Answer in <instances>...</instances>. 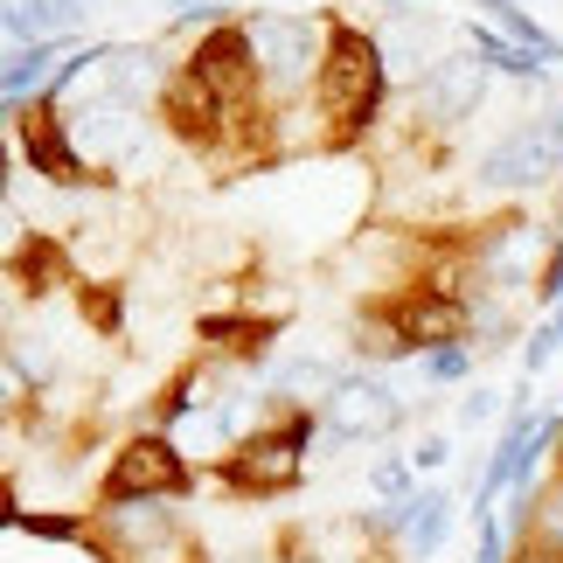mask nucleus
<instances>
[{
    "label": "nucleus",
    "mask_w": 563,
    "mask_h": 563,
    "mask_svg": "<svg viewBox=\"0 0 563 563\" xmlns=\"http://www.w3.org/2000/svg\"><path fill=\"white\" fill-rule=\"evenodd\" d=\"M84 320H98L104 334H119V292H104V286H84Z\"/></svg>",
    "instance_id": "nucleus-20"
},
{
    "label": "nucleus",
    "mask_w": 563,
    "mask_h": 563,
    "mask_svg": "<svg viewBox=\"0 0 563 563\" xmlns=\"http://www.w3.org/2000/svg\"><path fill=\"white\" fill-rule=\"evenodd\" d=\"M404 418V404H397V389L376 383V376H341L328 389V431L341 445H355V439H376V431H389Z\"/></svg>",
    "instance_id": "nucleus-8"
},
{
    "label": "nucleus",
    "mask_w": 563,
    "mask_h": 563,
    "mask_svg": "<svg viewBox=\"0 0 563 563\" xmlns=\"http://www.w3.org/2000/svg\"><path fill=\"white\" fill-rule=\"evenodd\" d=\"M445 460V439H424L418 452H410V466H439Z\"/></svg>",
    "instance_id": "nucleus-23"
},
{
    "label": "nucleus",
    "mask_w": 563,
    "mask_h": 563,
    "mask_svg": "<svg viewBox=\"0 0 563 563\" xmlns=\"http://www.w3.org/2000/svg\"><path fill=\"white\" fill-rule=\"evenodd\" d=\"M556 466H563V439H556Z\"/></svg>",
    "instance_id": "nucleus-27"
},
{
    "label": "nucleus",
    "mask_w": 563,
    "mask_h": 563,
    "mask_svg": "<svg viewBox=\"0 0 563 563\" xmlns=\"http://www.w3.org/2000/svg\"><path fill=\"white\" fill-rule=\"evenodd\" d=\"M14 112H21V146H29L35 175H49V181H63V188L91 181V167H84V161H77V146L63 140V112H56V98L14 104Z\"/></svg>",
    "instance_id": "nucleus-9"
},
{
    "label": "nucleus",
    "mask_w": 563,
    "mask_h": 563,
    "mask_svg": "<svg viewBox=\"0 0 563 563\" xmlns=\"http://www.w3.org/2000/svg\"><path fill=\"white\" fill-rule=\"evenodd\" d=\"M14 272H21V278H35V292H49L42 278H56V272H63V251L49 244V236H42V244H29V251L14 257Z\"/></svg>",
    "instance_id": "nucleus-17"
},
{
    "label": "nucleus",
    "mask_w": 563,
    "mask_h": 563,
    "mask_svg": "<svg viewBox=\"0 0 563 563\" xmlns=\"http://www.w3.org/2000/svg\"><path fill=\"white\" fill-rule=\"evenodd\" d=\"M286 563H320V550H299V543H292V550H286Z\"/></svg>",
    "instance_id": "nucleus-26"
},
{
    "label": "nucleus",
    "mask_w": 563,
    "mask_h": 563,
    "mask_svg": "<svg viewBox=\"0 0 563 563\" xmlns=\"http://www.w3.org/2000/svg\"><path fill=\"white\" fill-rule=\"evenodd\" d=\"M460 369H466V349H460V341H452V349H431V355H424V376H431V383H445V376H460Z\"/></svg>",
    "instance_id": "nucleus-21"
},
{
    "label": "nucleus",
    "mask_w": 563,
    "mask_h": 563,
    "mask_svg": "<svg viewBox=\"0 0 563 563\" xmlns=\"http://www.w3.org/2000/svg\"><path fill=\"white\" fill-rule=\"evenodd\" d=\"M313 410H286L272 431H257V439H244L223 460V481L236 487V494H292L299 487V460H307V445H313Z\"/></svg>",
    "instance_id": "nucleus-3"
},
{
    "label": "nucleus",
    "mask_w": 563,
    "mask_h": 563,
    "mask_svg": "<svg viewBox=\"0 0 563 563\" xmlns=\"http://www.w3.org/2000/svg\"><path fill=\"white\" fill-rule=\"evenodd\" d=\"M251 49H257V70H265V91H292V84L320 77V63H328V21L313 14H251Z\"/></svg>",
    "instance_id": "nucleus-5"
},
{
    "label": "nucleus",
    "mask_w": 563,
    "mask_h": 563,
    "mask_svg": "<svg viewBox=\"0 0 563 563\" xmlns=\"http://www.w3.org/2000/svg\"><path fill=\"white\" fill-rule=\"evenodd\" d=\"M536 292H543V299H556V292H563V257H556V265L543 272V286H536Z\"/></svg>",
    "instance_id": "nucleus-25"
},
{
    "label": "nucleus",
    "mask_w": 563,
    "mask_h": 563,
    "mask_svg": "<svg viewBox=\"0 0 563 563\" xmlns=\"http://www.w3.org/2000/svg\"><path fill=\"white\" fill-rule=\"evenodd\" d=\"M376 494H404V466H383L376 473Z\"/></svg>",
    "instance_id": "nucleus-24"
},
{
    "label": "nucleus",
    "mask_w": 563,
    "mask_h": 563,
    "mask_svg": "<svg viewBox=\"0 0 563 563\" xmlns=\"http://www.w3.org/2000/svg\"><path fill=\"white\" fill-rule=\"evenodd\" d=\"M56 49H63V42H35V49H14V63H8V104L29 98V84H42V70L56 63ZM42 91H49V84H42Z\"/></svg>",
    "instance_id": "nucleus-16"
},
{
    "label": "nucleus",
    "mask_w": 563,
    "mask_h": 563,
    "mask_svg": "<svg viewBox=\"0 0 563 563\" xmlns=\"http://www.w3.org/2000/svg\"><path fill=\"white\" fill-rule=\"evenodd\" d=\"M195 487L188 460L175 452V439H161V431H140V439H125V452L112 460L104 473V508H125V501H181Z\"/></svg>",
    "instance_id": "nucleus-4"
},
{
    "label": "nucleus",
    "mask_w": 563,
    "mask_h": 563,
    "mask_svg": "<svg viewBox=\"0 0 563 563\" xmlns=\"http://www.w3.org/2000/svg\"><path fill=\"white\" fill-rule=\"evenodd\" d=\"M556 125L563 119H529V125H515L508 140H494L481 154V181L487 188H536V181H550L556 175Z\"/></svg>",
    "instance_id": "nucleus-7"
},
{
    "label": "nucleus",
    "mask_w": 563,
    "mask_h": 563,
    "mask_svg": "<svg viewBox=\"0 0 563 563\" xmlns=\"http://www.w3.org/2000/svg\"><path fill=\"white\" fill-rule=\"evenodd\" d=\"M14 529H35V536H56V543H70V536H84V522H70V515H8Z\"/></svg>",
    "instance_id": "nucleus-19"
},
{
    "label": "nucleus",
    "mask_w": 563,
    "mask_h": 563,
    "mask_svg": "<svg viewBox=\"0 0 563 563\" xmlns=\"http://www.w3.org/2000/svg\"><path fill=\"white\" fill-rule=\"evenodd\" d=\"M466 334V299L445 292V286H410L397 299H383L355 320V355H376V362H397L410 349H452Z\"/></svg>",
    "instance_id": "nucleus-2"
},
{
    "label": "nucleus",
    "mask_w": 563,
    "mask_h": 563,
    "mask_svg": "<svg viewBox=\"0 0 563 563\" xmlns=\"http://www.w3.org/2000/svg\"><path fill=\"white\" fill-rule=\"evenodd\" d=\"M460 418H466V424H481V418H494V397H487V389H481V397H466V404H460Z\"/></svg>",
    "instance_id": "nucleus-22"
},
{
    "label": "nucleus",
    "mask_w": 563,
    "mask_h": 563,
    "mask_svg": "<svg viewBox=\"0 0 563 563\" xmlns=\"http://www.w3.org/2000/svg\"><path fill=\"white\" fill-rule=\"evenodd\" d=\"M481 98H487V63H473V56L431 63L424 84H418V112H424L431 125H460Z\"/></svg>",
    "instance_id": "nucleus-11"
},
{
    "label": "nucleus",
    "mask_w": 563,
    "mask_h": 563,
    "mask_svg": "<svg viewBox=\"0 0 563 563\" xmlns=\"http://www.w3.org/2000/svg\"><path fill=\"white\" fill-rule=\"evenodd\" d=\"M445 494L439 487H424V494H410V501H397V529H404V543H410V556H431L445 543Z\"/></svg>",
    "instance_id": "nucleus-12"
},
{
    "label": "nucleus",
    "mask_w": 563,
    "mask_h": 563,
    "mask_svg": "<svg viewBox=\"0 0 563 563\" xmlns=\"http://www.w3.org/2000/svg\"><path fill=\"white\" fill-rule=\"evenodd\" d=\"M278 328H286V320H230V313H209L202 320V341H223V349H236V355H265Z\"/></svg>",
    "instance_id": "nucleus-13"
},
{
    "label": "nucleus",
    "mask_w": 563,
    "mask_h": 563,
    "mask_svg": "<svg viewBox=\"0 0 563 563\" xmlns=\"http://www.w3.org/2000/svg\"><path fill=\"white\" fill-rule=\"evenodd\" d=\"M383 70H389V49L376 35L349 29V21H328V63H320L313 91H320V112L334 119V146H349L376 125Z\"/></svg>",
    "instance_id": "nucleus-1"
},
{
    "label": "nucleus",
    "mask_w": 563,
    "mask_h": 563,
    "mask_svg": "<svg viewBox=\"0 0 563 563\" xmlns=\"http://www.w3.org/2000/svg\"><path fill=\"white\" fill-rule=\"evenodd\" d=\"M112 529H119L133 550H161L167 536H175V522H167V508H154V501H146V515H133V508H112Z\"/></svg>",
    "instance_id": "nucleus-15"
},
{
    "label": "nucleus",
    "mask_w": 563,
    "mask_h": 563,
    "mask_svg": "<svg viewBox=\"0 0 563 563\" xmlns=\"http://www.w3.org/2000/svg\"><path fill=\"white\" fill-rule=\"evenodd\" d=\"M563 349V299H556V313L543 320V328H536V341H529V349H522V369L536 376V369H543V362Z\"/></svg>",
    "instance_id": "nucleus-18"
},
{
    "label": "nucleus",
    "mask_w": 563,
    "mask_h": 563,
    "mask_svg": "<svg viewBox=\"0 0 563 563\" xmlns=\"http://www.w3.org/2000/svg\"><path fill=\"white\" fill-rule=\"evenodd\" d=\"M188 70L202 77L209 91L230 104V112H251V98L265 91V70H257V49H251V29H244V21H216V29L195 42Z\"/></svg>",
    "instance_id": "nucleus-6"
},
{
    "label": "nucleus",
    "mask_w": 563,
    "mask_h": 563,
    "mask_svg": "<svg viewBox=\"0 0 563 563\" xmlns=\"http://www.w3.org/2000/svg\"><path fill=\"white\" fill-rule=\"evenodd\" d=\"M473 56L494 63V70H508V77H536V70H543L536 49H522L515 35H494V29H473Z\"/></svg>",
    "instance_id": "nucleus-14"
},
{
    "label": "nucleus",
    "mask_w": 563,
    "mask_h": 563,
    "mask_svg": "<svg viewBox=\"0 0 563 563\" xmlns=\"http://www.w3.org/2000/svg\"><path fill=\"white\" fill-rule=\"evenodd\" d=\"M161 119L175 125L188 146H216V140H223V119H236V112H230V104L181 63V70L167 77V91H161Z\"/></svg>",
    "instance_id": "nucleus-10"
}]
</instances>
